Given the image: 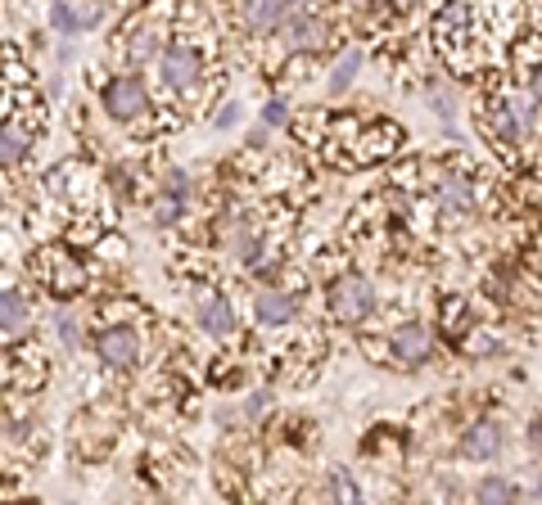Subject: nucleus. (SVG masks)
Masks as SVG:
<instances>
[{
  "label": "nucleus",
  "mask_w": 542,
  "mask_h": 505,
  "mask_svg": "<svg viewBox=\"0 0 542 505\" xmlns=\"http://www.w3.org/2000/svg\"><path fill=\"white\" fill-rule=\"evenodd\" d=\"M331 312H335V321H344V325H362V321L375 312V289H371V280H366V276H340V280L331 285Z\"/></svg>",
  "instance_id": "f257e3e1"
},
{
  "label": "nucleus",
  "mask_w": 542,
  "mask_h": 505,
  "mask_svg": "<svg viewBox=\"0 0 542 505\" xmlns=\"http://www.w3.org/2000/svg\"><path fill=\"white\" fill-rule=\"evenodd\" d=\"M104 108L114 113L118 122H136V117L150 108V90H145V81L132 77V73L114 77V81L104 86Z\"/></svg>",
  "instance_id": "f03ea898"
},
{
  "label": "nucleus",
  "mask_w": 542,
  "mask_h": 505,
  "mask_svg": "<svg viewBox=\"0 0 542 505\" xmlns=\"http://www.w3.org/2000/svg\"><path fill=\"white\" fill-rule=\"evenodd\" d=\"M199 68H203V59H199V50H194V46H185V41L168 46V50H163V59H159V73H163V81H168V86H190V81L199 77Z\"/></svg>",
  "instance_id": "7ed1b4c3"
},
{
  "label": "nucleus",
  "mask_w": 542,
  "mask_h": 505,
  "mask_svg": "<svg viewBox=\"0 0 542 505\" xmlns=\"http://www.w3.org/2000/svg\"><path fill=\"white\" fill-rule=\"evenodd\" d=\"M95 347H99V356H104V365H118V370H127V365H136V356H141V343H136V330H127V325H114V330H104Z\"/></svg>",
  "instance_id": "20e7f679"
},
{
  "label": "nucleus",
  "mask_w": 542,
  "mask_h": 505,
  "mask_svg": "<svg viewBox=\"0 0 542 505\" xmlns=\"http://www.w3.org/2000/svg\"><path fill=\"white\" fill-rule=\"evenodd\" d=\"M393 356L402 361V365H416V361H425L429 356V330L425 325H398L393 330Z\"/></svg>",
  "instance_id": "39448f33"
},
{
  "label": "nucleus",
  "mask_w": 542,
  "mask_h": 505,
  "mask_svg": "<svg viewBox=\"0 0 542 505\" xmlns=\"http://www.w3.org/2000/svg\"><path fill=\"white\" fill-rule=\"evenodd\" d=\"M497 447H502V429L488 424V420L470 424L466 438H461V456L466 460H488V456H497Z\"/></svg>",
  "instance_id": "423d86ee"
},
{
  "label": "nucleus",
  "mask_w": 542,
  "mask_h": 505,
  "mask_svg": "<svg viewBox=\"0 0 542 505\" xmlns=\"http://www.w3.org/2000/svg\"><path fill=\"white\" fill-rule=\"evenodd\" d=\"M298 316V298L294 294H280V289H262L258 294V321L262 325H289Z\"/></svg>",
  "instance_id": "0eeeda50"
},
{
  "label": "nucleus",
  "mask_w": 542,
  "mask_h": 505,
  "mask_svg": "<svg viewBox=\"0 0 542 505\" xmlns=\"http://www.w3.org/2000/svg\"><path fill=\"white\" fill-rule=\"evenodd\" d=\"M199 330H208V334H231V330H236V307H231L222 294L203 298V303H199Z\"/></svg>",
  "instance_id": "6e6552de"
},
{
  "label": "nucleus",
  "mask_w": 542,
  "mask_h": 505,
  "mask_svg": "<svg viewBox=\"0 0 542 505\" xmlns=\"http://www.w3.org/2000/svg\"><path fill=\"white\" fill-rule=\"evenodd\" d=\"M99 14H104L99 5H55L50 19H55L59 32H86L90 23H99Z\"/></svg>",
  "instance_id": "1a4fd4ad"
},
{
  "label": "nucleus",
  "mask_w": 542,
  "mask_h": 505,
  "mask_svg": "<svg viewBox=\"0 0 542 505\" xmlns=\"http://www.w3.org/2000/svg\"><path fill=\"white\" fill-rule=\"evenodd\" d=\"M289 37H294V50H321L325 46V23L312 19V14H294L289 19Z\"/></svg>",
  "instance_id": "9d476101"
},
{
  "label": "nucleus",
  "mask_w": 542,
  "mask_h": 505,
  "mask_svg": "<svg viewBox=\"0 0 542 505\" xmlns=\"http://www.w3.org/2000/svg\"><path fill=\"white\" fill-rule=\"evenodd\" d=\"M439 199H443V208H452V212H470V208H475V190H470V181H461V176H448V181L439 185Z\"/></svg>",
  "instance_id": "9b49d317"
},
{
  "label": "nucleus",
  "mask_w": 542,
  "mask_h": 505,
  "mask_svg": "<svg viewBox=\"0 0 542 505\" xmlns=\"http://www.w3.org/2000/svg\"><path fill=\"white\" fill-rule=\"evenodd\" d=\"M28 325V303H23V294H14V289H5L0 294V330H23Z\"/></svg>",
  "instance_id": "f8f14e48"
},
{
  "label": "nucleus",
  "mask_w": 542,
  "mask_h": 505,
  "mask_svg": "<svg viewBox=\"0 0 542 505\" xmlns=\"http://www.w3.org/2000/svg\"><path fill=\"white\" fill-rule=\"evenodd\" d=\"M249 23H254L258 32H276L280 23H289V10L276 5V0H271V5L262 0V5H249Z\"/></svg>",
  "instance_id": "ddd939ff"
},
{
  "label": "nucleus",
  "mask_w": 542,
  "mask_h": 505,
  "mask_svg": "<svg viewBox=\"0 0 542 505\" xmlns=\"http://www.w3.org/2000/svg\"><path fill=\"white\" fill-rule=\"evenodd\" d=\"M506 113H511V126H515V141L529 136V126H533V99L511 95V99H506Z\"/></svg>",
  "instance_id": "4468645a"
},
{
  "label": "nucleus",
  "mask_w": 542,
  "mask_h": 505,
  "mask_svg": "<svg viewBox=\"0 0 542 505\" xmlns=\"http://www.w3.org/2000/svg\"><path fill=\"white\" fill-rule=\"evenodd\" d=\"M515 501V487L506 478H484L479 483V505H511Z\"/></svg>",
  "instance_id": "2eb2a0df"
},
{
  "label": "nucleus",
  "mask_w": 542,
  "mask_h": 505,
  "mask_svg": "<svg viewBox=\"0 0 542 505\" xmlns=\"http://www.w3.org/2000/svg\"><path fill=\"white\" fill-rule=\"evenodd\" d=\"M23 154H28V141L10 132V126H0V163H19Z\"/></svg>",
  "instance_id": "dca6fc26"
},
{
  "label": "nucleus",
  "mask_w": 542,
  "mask_h": 505,
  "mask_svg": "<svg viewBox=\"0 0 542 505\" xmlns=\"http://www.w3.org/2000/svg\"><path fill=\"white\" fill-rule=\"evenodd\" d=\"M357 64H362V55L357 50H348L340 64H335V77H331V90H344L348 81H353V73H357Z\"/></svg>",
  "instance_id": "f3484780"
},
{
  "label": "nucleus",
  "mask_w": 542,
  "mask_h": 505,
  "mask_svg": "<svg viewBox=\"0 0 542 505\" xmlns=\"http://www.w3.org/2000/svg\"><path fill=\"white\" fill-rule=\"evenodd\" d=\"M335 496H340L344 505H357V483H353L348 474H335Z\"/></svg>",
  "instance_id": "a211bd4d"
},
{
  "label": "nucleus",
  "mask_w": 542,
  "mask_h": 505,
  "mask_svg": "<svg viewBox=\"0 0 542 505\" xmlns=\"http://www.w3.org/2000/svg\"><path fill=\"white\" fill-rule=\"evenodd\" d=\"M154 55V32H141L136 41H132V59L141 64V59H150Z\"/></svg>",
  "instance_id": "6ab92c4d"
},
{
  "label": "nucleus",
  "mask_w": 542,
  "mask_h": 505,
  "mask_svg": "<svg viewBox=\"0 0 542 505\" xmlns=\"http://www.w3.org/2000/svg\"><path fill=\"white\" fill-rule=\"evenodd\" d=\"M262 122H271V126H280V122H285V104H280V99H271V104L262 108Z\"/></svg>",
  "instance_id": "aec40b11"
},
{
  "label": "nucleus",
  "mask_w": 542,
  "mask_h": 505,
  "mask_svg": "<svg viewBox=\"0 0 542 505\" xmlns=\"http://www.w3.org/2000/svg\"><path fill=\"white\" fill-rule=\"evenodd\" d=\"M529 90H533V104H542V64L533 68V77H529Z\"/></svg>",
  "instance_id": "412c9836"
},
{
  "label": "nucleus",
  "mask_w": 542,
  "mask_h": 505,
  "mask_svg": "<svg viewBox=\"0 0 542 505\" xmlns=\"http://www.w3.org/2000/svg\"><path fill=\"white\" fill-rule=\"evenodd\" d=\"M59 330H64V343H77V325L73 321H59Z\"/></svg>",
  "instance_id": "4be33fe9"
},
{
  "label": "nucleus",
  "mask_w": 542,
  "mask_h": 505,
  "mask_svg": "<svg viewBox=\"0 0 542 505\" xmlns=\"http://www.w3.org/2000/svg\"><path fill=\"white\" fill-rule=\"evenodd\" d=\"M236 113H240L236 104H231V108H222V117H217V126H231V122H236Z\"/></svg>",
  "instance_id": "5701e85b"
},
{
  "label": "nucleus",
  "mask_w": 542,
  "mask_h": 505,
  "mask_svg": "<svg viewBox=\"0 0 542 505\" xmlns=\"http://www.w3.org/2000/svg\"><path fill=\"white\" fill-rule=\"evenodd\" d=\"M357 505H362V501H357Z\"/></svg>",
  "instance_id": "b1692460"
}]
</instances>
